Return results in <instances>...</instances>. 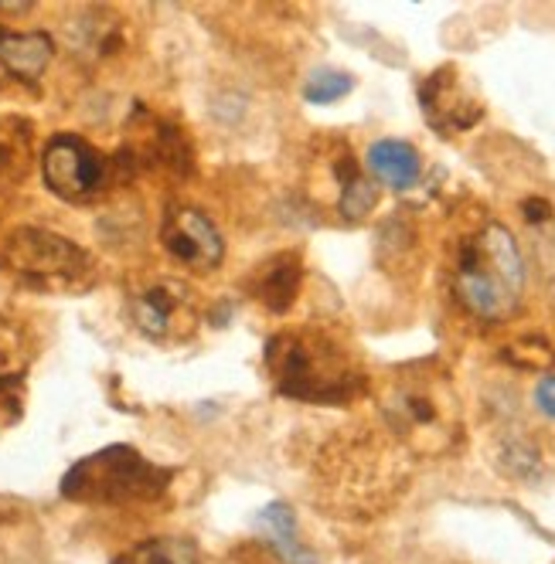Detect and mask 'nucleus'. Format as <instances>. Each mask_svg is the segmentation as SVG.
I'll list each match as a JSON object with an SVG mask.
<instances>
[{
	"instance_id": "f257e3e1",
	"label": "nucleus",
	"mask_w": 555,
	"mask_h": 564,
	"mask_svg": "<svg viewBox=\"0 0 555 564\" xmlns=\"http://www.w3.org/2000/svg\"><path fill=\"white\" fill-rule=\"evenodd\" d=\"M266 371L276 388L300 401H344L362 384V375L354 371L344 347L313 327L269 337Z\"/></svg>"
},
{
	"instance_id": "f03ea898",
	"label": "nucleus",
	"mask_w": 555,
	"mask_h": 564,
	"mask_svg": "<svg viewBox=\"0 0 555 564\" xmlns=\"http://www.w3.org/2000/svg\"><path fill=\"white\" fill-rule=\"evenodd\" d=\"M171 482V469L153 466L130 446H106L78 459L65 479L62 497L75 503H143L157 500Z\"/></svg>"
},
{
	"instance_id": "7ed1b4c3",
	"label": "nucleus",
	"mask_w": 555,
	"mask_h": 564,
	"mask_svg": "<svg viewBox=\"0 0 555 564\" xmlns=\"http://www.w3.org/2000/svg\"><path fill=\"white\" fill-rule=\"evenodd\" d=\"M106 160L99 150H93L83 137H52L45 153H42V177L52 194L72 205H89L93 197L106 187Z\"/></svg>"
},
{
	"instance_id": "20e7f679",
	"label": "nucleus",
	"mask_w": 555,
	"mask_h": 564,
	"mask_svg": "<svg viewBox=\"0 0 555 564\" xmlns=\"http://www.w3.org/2000/svg\"><path fill=\"white\" fill-rule=\"evenodd\" d=\"M4 262L31 279H75L89 269V256L75 246L72 238H62L45 228H14L4 241Z\"/></svg>"
},
{
	"instance_id": "39448f33",
	"label": "nucleus",
	"mask_w": 555,
	"mask_h": 564,
	"mask_svg": "<svg viewBox=\"0 0 555 564\" xmlns=\"http://www.w3.org/2000/svg\"><path fill=\"white\" fill-rule=\"evenodd\" d=\"M457 296L473 316H481V319H504L519 310V296H514L501 282V275L488 265L478 238L467 241V246L460 249Z\"/></svg>"
},
{
	"instance_id": "423d86ee",
	"label": "nucleus",
	"mask_w": 555,
	"mask_h": 564,
	"mask_svg": "<svg viewBox=\"0 0 555 564\" xmlns=\"http://www.w3.org/2000/svg\"><path fill=\"white\" fill-rule=\"evenodd\" d=\"M130 316L140 327V334H147L150 340H171V337H181V330H191L194 306L181 282L153 279L150 286H143L130 300Z\"/></svg>"
},
{
	"instance_id": "0eeeda50",
	"label": "nucleus",
	"mask_w": 555,
	"mask_h": 564,
	"mask_svg": "<svg viewBox=\"0 0 555 564\" xmlns=\"http://www.w3.org/2000/svg\"><path fill=\"white\" fill-rule=\"evenodd\" d=\"M161 238H164V249L191 269H215L225 256V241L218 228L198 208L168 212Z\"/></svg>"
},
{
	"instance_id": "6e6552de",
	"label": "nucleus",
	"mask_w": 555,
	"mask_h": 564,
	"mask_svg": "<svg viewBox=\"0 0 555 564\" xmlns=\"http://www.w3.org/2000/svg\"><path fill=\"white\" fill-rule=\"evenodd\" d=\"M365 164H369V174L392 191H409L423 174L419 150L406 140H375L369 147Z\"/></svg>"
},
{
	"instance_id": "1a4fd4ad",
	"label": "nucleus",
	"mask_w": 555,
	"mask_h": 564,
	"mask_svg": "<svg viewBox=\"0 0 555 564\" xmlns=\"http://www.w3.org/2000/svg\"><path fill=\"white\" fill-rule=\"evenodd\" d=\"M52 55H55V45H52V37L45 31L18 34V31L0 28V62H4L18 78L34 83V78L49 68Z\"/></svg>"
},
{
	"instance_id": "9d476101",
	"label": "nucleus",
	"mask_w": 555,
	"mask_h": 564,
	"mask_svg": "<svg viewBox=\"0 0 555 564\" xmlns=\"http://www.w3.org/2000/svg\"><path fill=\"white\" fill-rule=\"evenodd\" d=\"M300 282H303V269L297 256H276L269 262L259 265L256 282H253V293L256 300L273 310V313H287L300 293Z\"/></svg>"
},
{
	"instance_id": "9b49d317",
	"label": "nucleus",
	"mask_w": 555,
	"mask_h": 564,
	"mask_svg": "<svg viewBox=\"0 0 555 564\" xmlns=\"http://www.w3.org/2000/svg\"><path fill=\"white\" fill-rule=\"evenodd\" d=\"M478 246H481L488 265L501 275L504 286L514 296H522V290H525V259H522V249H519V241H514V235L501 221H491L478 235Z\"/></svg>"
},
{
	"instance_id": "f8f14e48",
	"label": "nucleus",
	"mask_w": 555,
	"mask_h": 564,
	"mask_svg": "<svg viewBox=\"0 0 555 564\" xmlns=\"http://www.w3.org/2000/svg\"><path fill=\"white\" fill-rule=\"evenodd\" d=\"M259 528L263 534L269 538V544L276 547L284 561L290 564H317V554L310 547H303L300 534H297V517L287 503H269L263 513H259Z\"/></svg>"
},
{
	"instance_id": "ddd939ff",
	"label": "nucleus",
	"mask_w": 555,
	"mask_h": 564,
	"mask_svg": "<svg viewBox=\"0 0 555 564\" xmlns=\"http://www.w3.org/2000/svg\"><path fill=\"white\" fill-rule=\"evenodd\" d=\"M31 127L24 119H0V184H18L28 174Z\"/></svg>"
},
{
	"instance_id": "4468645a",
	"label": "nucleus",
	"mask_w": 555,
	"mask_h": 564,
	"mask_svg": "<svg viewBox=\"0 0 555 564\" xmlns=\"http://www.w3.org/2000/svg\"><path fill=\"white\" fill-rule=\"evenodd\" d=\"M198 547L188 538H150L143 544H134L113 564H198Z\"/></svg>"
},
{
	"instance_id": "2eb2a0df",
	"label": "nucleus",
	"mask_w": 555,
	"mask_h": 564,
	"mask_svg": "<svg viewBox=\"0 0 555 564\" xmlns=\"http://www.w3.org/2000/svg\"><path fill=\"white\" fill-rule=\"evenodd\" d=\"M392 415H399L403 422L423 429V425H436L440 419V405H436V398L423 388H403L395 391V401H392Z\"/></svg>"
},
{
	"instance_id": "dca6fc26",
	"label": "nucleus",
	"mask_w": 555,
	"mask_h": 564,
	"mask_svg": "<svg viewBox=\"0 0 555 564\" xmlns=\"http://www.w3.org/2000/svg\"><path fill=\"white\" fill-rule=\"evenodd\" d=\"M351 89H354V78H351L348 72H338V68H317V72L307 78L303 99H307V102H317V106H328V102L344 99Z\"/></svg>"
},
{
	"instance_id": "f3484780",
	"label": "nucleus",
	"mask_w": 555,
	"mask_h": 564,
	"mask_svg": "<svg viewBox=\"0 0 555 564\" xmlns=\"http://www.w3.org/2000/svg\"><path fill=\"white\" fill-rule=\"evenodd\" d=\"M375 205H378V187L372 181H365L362 174H354L351 181H344L338 208H341V215L348 221H365Z\"/></svg>"
},
{
	"instance_id": "a211bd4d",
	"label": "nucleus",
	"mask_w": 555,
	"mask_h": 564,
	"mask_svg": "<svg viewBox=\"0 0 555 564\" xmlns=\"http://www.w3.org/2000/svg\"><path fill=\"white\" fill-rule=\"evenodd\" d=\"M535 405H538L548 419H555V375H548V378L538 381V388H535Z\"/></svg>"
},
{
	"instance_id": "6ab92c4d",
	"label": "nucleus",
	"mask_w": 555,
	"mask_h": 564,
	"mask_svg": "<svg viewBox=\"0 0 555 564\" xmlns=\"http://www.w3.org/2000/svg\"><path fill=\"white\" fill-rule=\"evenodd\" d=\"M548 215H552V208L545 205L542 197H532V200H525V218H529L532 225H542Z\"/></svg>"
},
{
	"instance_id": "aec40b11",
	"label": "nucleus",
	"mask_w": 555,
	"mask_h": 564,
	"mask_svg": "<svg viewBox=\"0 0 555 564\" xmlns=\"http://www.w3.org/2000/svg\"><path fill=\"white\" fill-rule=\"evenodd\" d=\"M0 388H4V384H0Z\"/></svg>"
}]
</instances>
